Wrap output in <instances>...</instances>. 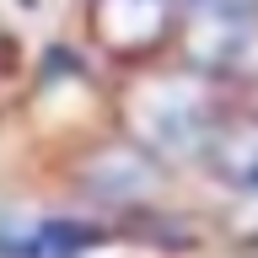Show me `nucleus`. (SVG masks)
<instances>
[{
    "label": "nucleus",
    "mask_w": 258,
    "mask_h": 258,
    "mask_svg": "<svg viewBox=\"0 0 258 258\" xmlns=\"http://www.w3.org/2000/svg\"><path fill=\"white\" fill-rule=\"evenodd\" d=\"M129 124L156 156H194L215 145L210 97L183 76H151L129 92Z\"/></svg>",
    "instance_id": "f257e3e1"
},
{
    "label": "nucleus",
    "mask_w": 258,
    "mask_h": 258,
    "mask_svg": "<svg viewBox=\"0 0 258 258\" xmlns=\"http://www.w3.org/2000/svg\"><path fill=\"white\" fill-rule=\"evenodd\" d=\"M183 54L210 76H258V11L194 6V22L183 27Z\"/></svg>",
    "instance_id": "f03ea898"
},
{
    "label": "nucleus",
    "mask_w": 258,
    "mask_h": 258,
    "mask_svg": "<svg viewBox=\"0 0 258 258\" xmlns=\"http://www.w3.org/2000/svg\"><path fill=\"white\" fill-rule=\"evenodd\" d=\"M172 0H92V32L113 54H145L167 38Z\"/></svg>",
    "instance_id": "7ed1b4c3"
},
{
    "label": "nucleus",
    "mask_w": 258,
    "mask_h": 258,
    "mask_svg": "<svg viewBox=\"0 0 258 258\" xmlns=\"http://www.w3.org/2000/svg\"><path fill=\"white\" fill-rule=\"evenodd\" d=\"M92 247V226L59 215H0V258H81Z\"/></svg>",
    "instance_id": "20e7f679"
},
{
    "label": "nucleus",
    "mask_w": 258,
    "mask_h": 258,
    "mask_svg": "<svg viewBox=\"0 0 258 258\" xmlns=\"http://www.w3.org/2000/svg\"><path fill=\"white\" fill-rule=\"evenodd\" d=\"M210 156H215V167H221L237 188L258 194V129H226V135H215Z\"/></svg>",
    "instance_id": "39448f33"
},
{
    "label": "nucleus",
    "mask_w": 258,
    "mask_h": 258,
    "mask_svg": "<svg viewBox=\"0 0 258 258\" xmlns=\"http://www.w3.org/2000/svg\"><path fill=\"white\" fill-rule=\"evenodd\" d=\"M188 6H242V11H258V0H188Z\"/></svg>",
    "instance_id": "423d86ee"
}]
</instances>
